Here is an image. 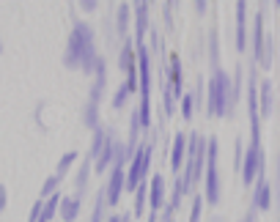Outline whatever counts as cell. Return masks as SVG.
I'll return each mask as SVG.
<instances>
[{"mask_svg": "<svg viewBox=\"0 0 280 222\" xmlns=\"http://www.w3.org/2000/svg\"><path fill=\"white\" fill-rule=\"evenodd\" d=\"M209 115L212 118H226L234 107V99H231V77L228 71L214 69L212 80H209Z\"/></svg>", "mask_w": 280, "mask_h": 222, "instance_id": "cell-3", "label": "cell"}, {"mask_svg": "<svg viewBox=\"0 0 280 222\" xmlns=\"http://www.w3.org/2000/svg\"><path fill=\"white\" fill-rule=\"evenodd\" d=\"M212 222H226V219H220V217H214V219H212Z\"/></svg>", "mask_w": 280, "mask_h": 222, "instance_id": "cell-41", "label": "cell"}, {"mask_svg": "<svg viewBox=\"0 0 280 222\" xmlns=\"http://www.w3.org/2000/svg\"><path fill=\"white\" fill-rule=\"evenodd\" d=\"M239 173H242L245 184H253L255 176H264V151L261 146H250L247 154H242V165H239Z\"/></svg>", "mask_w": 280, "mask_h": 222, "instance_id": "cell-6", "label": "cell"}, {"mask_svg": "<svg viewBox=\"0 0 280 222\" xmlns=\"http://www.w3.org/2000/svg\"><path fill=\"white\" fill-rule=\"evenodd\" d=\"M184 156H187V134L179 132L176 134V140H173V148H171V168L173 170H181Z\"/></svg>", "mask_w": 280, "mask_h": 222, "instance_id": "cell-15", "label": "cell"}, {"mask_svg": "<svg viewBox=\"0 0 280 222\" xmlns=\"http://www.w3.org/2000/svg\"><path fill=\"white\" fill-rule=\"evenodd\" d=\"M148 222H157V211H154V214H148Z\"/></svg>", "mask_w": 280, "mask_h": 222, "instance_id": "cell-38", "label": "cell"}, {"mask_svg": "<svg viewBox=\"0 0 280 222\" xmlns=\"http://www.w3.org/2000/svg\"><path fill=\"white\" fill-rule=\"evenodd\" d=\"M272 107H275V85H272V80H264L261 83V115L269 118Z\"/></svg>", "mask_w": 280, "mask_h": 222, "instance_id": "cell-17", "label": "cell"}, {"mask_svg": "<svg viewBox=\"0 0 280 222\" xmlns=\"http://www.w3.org/2000/svg\"><path fill=\"white\" fill-rule=\"evenodd\" d=\"M148 206H151V211L165 209V176H154V178H151V187H148Z\"/></svg>", "mask_w": 280, "mask_h": 222, "instance_id": "cell-12", "label": "cell"}, {"mask_svg": "<svg viewBox=\"0 0 280 222\" xmlns=\"http://www.w3.org/2000/svg\"><path fill=\"white\" fill-rule=\"evenodd\" d=\"M261 52H264V14L258 11L253 19V58H255V63H261Z\"/></svg>", "mask_w": 280, "mask_h": 222, "instance_id": "cell-16", "label": "cell"}, {"mask_svg": "<svg viewBox=\"0 0 280 222\" xmlns=\"http://www.w3.org/2000/svg\"><path fill=\"white\" fill-rule=\"evenodd\" d=\"M132 93H129V88H126V85H121V88L116 91V96H113V107H124V102L129 99Z\"/></svg>", "mask_w": 280, "mask_h": 222, "instance_id": "cell-31", "label": "cell"}, {"mask_svg": "<svg viewBox=\"0 0 280 222\" xmlns=\"http://www.w3.org/2000/svg\"><path fill=\"white\" fill-rule=\"evenodd\" d=\"M121 192H124V168H113L110 170V178H107V189H105V203L116 206L118 197H121Z\"/></svg>", "mask_w": 280, "mask_h": 222, "instance_id": "cell-8", "label": "cell"}, {"mask_svg": "<svg viewBox=\"0 0 280 222\" xmlns=\"http://www.w3.org/2000/svg\"><path fill=\"white\" fill-rule=\"evenodd\" d=\"M162 222H173V211H171V209L162 211Z\"/></svg>", "mask_w": 280, "mask_h": 222, "instance_id": "cell-36", "label": "cell"}, {"mask_svg": "<svg viewBox=\"0 0 280 222\" xmlns=\"http://www.w3.org/2000/svg\"><path fill=\"white\" fill-rule=\"evenodd\" d=\"M239 165H242V143L236 137V146H234V170H239Z\"/></svg>", "mask_w": 280, "mask_h": 222, "instance_id": "cell-32", "label": "cell"}, {"mask_svg": "<svg viewBox=\"0 0 280 222\" xmlns=\"http://www.w3.org/2000/svg\"><path fill=\"white\" fill-rule=\"evenodd\" d=\"M58 184H61V176H50L44 181V187H42V197H50V195H55V189H58Z\"/></svg>", "mask_w": 280, "mask_h": 222, "instance_id": "cell-29", "label": "cell"}, {"mask_svg": "<svg viewBox=\"0 0 280 222\" xmlns=\"http://www.w3.org/2000/svg\"><path fill=\"white\" fill-rule=\"evenodd\" d=\"M247 110H250L253 146H261V124H258V80H255V74H250V80H247Z\"/></svg>", "mask_w": 280, "mask_h": 222, "instance_id": "cell-7", "label": "cell"}, {"mask_svg": "<svg viewBox=\"0 0 280 222\" xmlns=\"http://www.w3.org/2000/svg\"><path fill=\"white\" fill-rule=\"evenodd\" d=\"M121 222H132V217H121Z\"/></svg>", "mask_w": 280, "mask_h": 222, "instance_id": "cell-40", "label": "cell"}, {"mask_svg": "<svg viewBox=\"0 0 280 222\" xmlns=\"http://www.w3.org/2000/svg\"><path fill=\"white\" fill-rule=\"evenodd\" d=\"M151 154H154V146H151V143L135 148L132 165H129V170H126V176H124V187L129 189V192H135V187H138L140 181H146L148 168H151Z\"/></svg>", "mask_w": 280, "mask_h": 222, "instance_id": "cell-5", "label": "cell"}, {"mask_svg": "<svg viewBox=\"0 0 280 222\" xmlns=\"http://www.w3.org/2000/svg\"><path fill=\"white\" fill-rule=\"evenodd\" d=\"M201 211H203V197L193 195V211H190V222H201Z\"/></svg>", "mask_w": 280, "mask_h": 222, "instance_id": "cell-28", "label": "cell"}, {"mask_svg": "<svg viewBox=\"0 0 280 222\" xmlns=\"http://www.w3.org/2000/svg\"><path fill=\"white\" fill-rule=\"evenodd\" d=\"M167 91H171V96L176 99V96H181V60L176 58H171V66H167V85H165Z\"/></svg>", "mask_w": 280, "mask_h": 222, "instance_id": "cell-13", "label": "cell"}, {"mask_svg": "<svg viewBox=\"0 0 280 222\" xmlns=\"http://www.w3.org/2000/svg\"><path fill=\"white\" fill-rule=\"evenodd\" d=\"M107 222H121V217H110Z\"/></svg>", "mask_w": 280, "mask_h": 222, "instance_id": "cell-39", "label": "cell"}, {"mask_svg": "<svg viewBox=\"0 0 280 222\" xmlns=\"http://www.w3.org/2000/svg\"><path fill=\"white\" fill-rule=\"evenodd\" d=\"M203 181H206V203H217L220 200V173H217V140H206V162H203Z\"/></svg>", "mask_w": 280, "mask_h": 222, "instance_id": "cell-4", "label": "cell"}, {"mask_svg": "<svg viewBox=\"0 0 280 222\" xmlns=\"http://www.w3.org/2000/svg\"><path fill=\"white\" fill-rule=\"evenodd\" d=\"M97 3L99 0H83V11H94L97 9Z\"/></svg>", "mask_w": 280, "mask_h": 222, "instance_id": "cell-35", "label": "cell"}, {"mask_svg": "<svg viewBox=\"0 0 280 222\" xmlns=\"http://www.w3.org/2000/svg\"><path fill=\"white\" fill-rule=\"evenodd\" d=\"M193 110H195V99L190 96V93L181 96V118L184 121H193Z\"/></svg>", "mask_w": 280, "mask_h": 222, "instance_id": "cell-26", "label": "cell"}, {"mask_svg": "<svg viewBox=\"0 0 280 222\" xmlns=\"http://www.w3.org/2000/svg\"><path fill=\"white\" fill-rule=\"evenodd\" d=\"M91 165H94V159L91 156H85L83 159V168H80V173H77V189H85V184H88V176H91Z\"/></svg>", "mask_w": 280, "mask_h": 222, "instance_id": "cell-23", "label": "cell"}, {"mask_svg": "<svg viewBox=\"0 0 280 222\" xmlns=\"http://www.w3.org/2000/svg\"><path fill=\"white\" fill-rule=\"evenodd\" d=\"M42 214H39L36 222H50L55 217V211H58V203H61V195H50V197H42Z\"/></svg>", "mask_w": 280, "mask_h": 222, "instance_id": "cell-19", "label": "cell"}, {"mask_svg": "<svg viewBox=\"0 0 280 222\" xmlns=\"http://www.w3.org/2000/svg\"><path fill=\"white\" fill-rule=\"evenodd\" d=\"M6 203H9V192H6V187L0 184V214L6 211Z\"/></svg>", "mask_w": 280, "mask_h": 222, "instance_id": "cell-34", "label": "cell"}, {"mask_svg": "<svg viewBox=\"0 0 280 222\" xmlns=\"http://www.w3.org/2000/svg\"><path fill=\"white\" fill-rule=\"evenodd\" d=\"M132 50H135V44L126 38V44H124V50H121V60H118L124 71H132V69H135V52H132Z\"/></svg>", "mask_w": 280, "mask_h": 222, "instance_id": "cell-22", "label": "cell"}, {"mask_svg": "<svg viewBox=\"0 0 280 222\" xmlns=\"http://www.w3.org/2000/svg\"><path fill=\"white\" fill-rule=\"evenodd\" d=\"M102 209H105V189H99V195H97V206H94V219L91 222H102Z\"/></svg>", "mask_w": 280, "mask_h": 222, "instance_id": "cell-30", "label": "cell"}, {"mask_svg": "<svg viewBox=\"0 0 280 222\" xmlns=\"http://www.w3.org/2000/svg\"><path fill=\"white\" fill-rule=\"evenodd\" d=\"M77 156H80L77 151H66V154H63L61 159H58V168H55V176H63V173H66V170L71 168V165H74Z\"/></svg>", "mask_w": 280, "mask_h": 222, "instance_id": "cell-24", "label": "cell"}, {"mask_svg": "<svg viewBox=\"0 0 280 222\" xmlns=\"http://www.w3.org/2000/svg\"><path fill=\"white\" fill-rule=\"evenodd\" d=\"M126 22H129V6L121 3L118 6V33L126 36Z\"/></svg>", "mask_w": 280, "mask_h": 222, "instance_id": "cell-27", "label": "cell"}, {"mask_svg": "<svg viewBox=\"0 0 280 222\" xmlns=\"http://www.w3.org/2000/svg\"><path fill=\"white\" fill-rule=\"evenodd\" d=\"M146 200H148V184L140 181V184L135 187V217H143V214H146Z\"/></svg>", "mask_w": 280, "mask_h": 222, "instance_id": "cell-20", "label": "cell"}, {"mask_svg": "<svg viewBox=\"0 0 280 222\" xmlns=\"http://www.w3.org/2000/svg\"><path fill=\"white\" fill-rule=\"evenodd\" d=\"M236 50H247V3L236 0Z\"/></svg>", "mask_w": 280, "mask_h": 222, "instance_id": "cell-9", "label": "cell"}, {"mask_svg": "<svg viewBox=\"0 0 280 222\" xmlns=\"http://www.w3.org/2000/svg\"><path fill=\"white\" fill-rule=\"evenodd\" d=\"M113 146H116V140H113V134H105V143H102V148H99V154H97V159H94L91 168L97 170V173H105L110 168V162H113Z\"/></svg>", "mask_w": 280, "mask_h": 222, "instance_id": "cell-10", "label": "cell"}, {"mask_svg": "<svg viewBox=\"0 0 280 222\" xmlns=\"http://www.w3.org/2000/svg\"><path fill=\"white\" fill-rule=\"evenodd\" d=\"M242 222H255V211L250 209V211H247V214H245V217H242Z\"/></svg>", "mask_w": 280, "mask_h": 222, "instance_id": "cell-37", "label": "cell"}, {"mask_svg": "<svg viewBox=\"0 0 280 222\" xmlns=\"http://www.w3.org/2000/svg\"><path fill=\"white\" fill-rule=\"evenodd\" d=\"M0 52H3V42H0Z\"/></svg>", "mask_w": 280, "mask_h": 222, "instance_id": "cell-42", "label": "cell"}, {"mask_svg": "<svg viewBox=\"0 0 280 222\" xmlns=\"http://www.w3.org/2000/svg\"><path fill=\"white\" fill-rule=\"evenodd\" d=\"M58 209H61V219L63 222H74L77 214H80V197H61Z\"/></svg>", "mask_w": 280, "mask_h": 222, "instance_id": "cell-18", "label": "cell"}, {"mask_svg": "<svg viewBox=\"0 0 280 222\" xmlns=\"http://www.w3.org/2000/svg\"><path fill=\"white\" fill-rule=\"evenodd\" d=\"M97 58L99 55H97V44H94V28L88 25V22L77 19L74 28H71V33H69L63 63H66V69H83L85 74H91Z\"/></svg>", "mask_w": 280, "mask_h": 222, "instance_id": "cell-1", "label": "cell"}, {"mask_svg": "<svg viewBox=\"0 0 280 222\" xmlns=\"http://www.w3.org/2000/svg\"><path fill=\"white\" fill-rule=\"evenodd\" d=\"M269 206H272V187H269V181L267 178H258V187H255V195H253V211L258 214V211H269Z\"/></svg>", "mask_w": 280, "mask_h": 222, "instance_id": "cell-11", "label": "cell"}, {"mask_svg": "<svg viewBox=\"0 0 280 222\" xmlns=\"http://www.w3.org/2000/svg\"><path fill=\"white\" fill-rule=\"evenodd\" d=\"M203 162H206V140L198 132H193V137H187V156H184V176H181L184 192H193V184L201 181Z\"/></svg>", "mask_w": 280, "mask_h": 222, "instance_id": "cell-2", "label": "cell"}, {"mask_svg": "<svg viewBox=\"0 0 280 222\" xmlns=\"http://www.w3.org/2000/svg\"><path fill=\"white\" fill-rule=\"evenodd\" d=\"M83 124L88 126V129H97V126H99V105L85 102V107H83Z\"/></svg>", "mask_w": 280, "mask_h": 222, "instance_id": "cell-21", "label": "cell"}, {"mask_svg": "<svg viewBox=\"0 0 280 222\" xmlns=\"http://www.w3.org/2000/svg\"><path fill=\"white\" fill-rule=\"evenodd\" d=\"M181 197H184L181 176H176V181H173V195H171V206H167V209H171V211H176V209L181 206Z\"/></svg>", "mask_w": 280, "mask_h": 222, "instance_id": "cell-25", "label": "cell"}, {"mask_svg": "<svg viewBox=\"0 0 280 222\" xmlns=\"http://www.w3.org/2000/svg\"><path fill=\"white\" fill-rule=\"evenodd\" d=\"M42 203H44L42 197H39V200L33 203V209H30V217H28V222H36V219H39V214H42Z\"/></svg>", "mask_w": 280, "mask_h": 222, "instance_id": "cell-33", "label": "cell"}, {"mask_svg": "<svg viewBox=\"0 0 280 222\" xmlns=\"http://www.w3.org/2000/svg\"><path fill=\"white\" fill-rule=\"evenodd\" d=\"M135 17H138V25H135V47L143 44V36H146L148 30V3L146 0H138V6H135Z\"/></svg>", "mask_w": 280, "mask_h": 222, "instance_id": "cell-14", "label": "cell"}]
</instances>
